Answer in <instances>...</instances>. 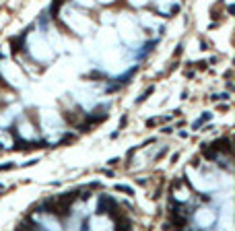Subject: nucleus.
I'll return each mask as SVG.
<instances>
[{"mask_svg": "<svg viewBox=\"0 0 235 231\" xmlns=\"http://www.w3.org/2000/svg\"><path fill=\"white\" fill-rule=\"evenodd\" d=\"M99 211H101V213H109V215H116V213H118L116 200L109 198L107 194H103V196L99 198Z\"/></svg>", "mask_w": 235, "mask_h": 231, "instance_id": "obj_1", "label": "nucleus"}, {"mask_svg": "<svg viewBox=\"0 0 235 231\" xmlns=\"http://www.w3.org/2000/svg\"><path fill=\"white\" fill-rule=\"evenodd\" d=\"M215 149L217 151H223V153H229L231 151V140L229 138H221V140L215 143Z\"/></svg>", "mask_w": 235, "mask_h": 231, "instance_id": "obj_2", "label": "nucleus"}, {"mask_svg": "<svg viewBox=\"0 0 235 231\" xmlns=\"http://www.w3.org/2000/svg\"><path fill=\"white\" fill-rule=\"evenodd\" d=\"M204 213H206V215H202V211L198 213V223H200V225H208V223L212 221V217H215L211 211H204Z\"/></svg>", "mask_w": 235, "mask_h": 231, "instance_id": "obj_3", "label": "nucleus"}]
</instances>
